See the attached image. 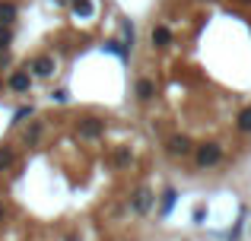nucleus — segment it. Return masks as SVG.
<instances>
[{"instance_id":"1","label":"nucleus","mask_w":251,"mask_h":241,"mask_svg":"<svg viewBox=\"0 0 251 241\" xmlns=\"http://www.w3.org/2000/svg\"><path fill=\"white\" fill-rule=\"evenodd\" d=\"M194 162H197V168L220 165L223 162V146L216 140H207V143H201V146H194Z\"/></svg>"},{"instance_id":"2","label":"nucleus","mask_w":251,"mask_h":241,"mask_svg":"<svg viewBox=\"0 0 251 241\" xmlns=\"http://www.w3.org/2000/svg\"><path fill=\"white\" fill-rule=\"evenodd\" d=\"M25 70L32 73V80H35V76H38V80H51V76L57 73V61L51 54H38V57H32V61H29V67H25Z\"/></svg>"},{"instance_id":"3","label":"nucleus","mask_w":251,"mask_h":241,"mask_svg":"<svg viewBox=\"0 0 251 241\" xmlns=\"http://www.w3.org/2000/svg\"><path fill=\"white\" fill-rule=\"evenodd\" d=\"M150 42H153L156 51H169L172 44H175V29H172V22H156L153 32H150Z\"/></svg>"},{"instance_id":"4","label":"nucleus","mask_w":251,"mask_h":241,"mask_svg":"<svg viewBox=\"0 0 251 241\" xmlns=\"http://www.w3.org/2000/svg\"><path fill=\"white\" fill-rule=\"evenodd\" d=\"M76 133H80L83 140H99V136H105V121H99V118H83L80 127H76Z\"/></svg>"},{"instance_id":"5","label":"nucleus","mask_w":251,"mask_h":241,"mask_svg":"<svg viewBox=\"0 0 251 241\" xmlns=\"http://www.w3.org/2000/svg\"><path fill=\"white\" fill-rule=\"evenodd\" d=\"M6 86H10L13 92L25 95V92L32 89V73H29V70H13V73H10V80H6Z\"/></svg>"},{"instance_id":"6","label":"nucleus","mask_w":251,"mask_h":241,"mask_svg":"<svg viewBox=\"0 0 251 241\" xmlns=\"http://www.w3.org/2000/svg\"><path fill=\"white\" fill-rule=\"evenodd\" d=\"M191 149H194V143H191L184 133H175V136H169V140H166V153L169 155H188Z\"/></svg>"},{"instance_id":"7","label":"nucleus","mask_w":251,"mask_h":241,"mask_svg":"<svg viewBox=\"0 0 251 241\" xmlns=\"http://www.w3.org/2000/svg\"><path fill=\"white\" fill-rule=\"evenodd\" d=\"M150 206H153V194L147 191V187H140V191H134V197H130V210L134 213H150Z\"/></svg>"},{"instance_id":"8","label":"nucleus","mask_w":251,"mask_h":241,"mask_svg":"<svg viewBox=\"0 0 251 241\" xmlns=\"http://www.w3.org/2000/svg\"><path fill=\"white\" fill-rule=\"evenodd\" d=\"M134 95H137L140 102H153V99H156V80L140 76V80H137V86H134Z\"/></svg>"},{"instance_id":"9","label":"nucleus","mask_w":251,"mask_h":241,"mask_svg":"<svg viewBox=\"0 0 251 241\" xmlns=\"http://www.w3.org/2000/svg\"><path fill=\"white\" fill-rule=\"evenodd\" d=\"M70 13H74L76 19H92L96 16V0H70Z\"/></svg>"},{"instance_id":"10","label":"nucleus","mask_w":251,"mask_h":241,"mask_svg":"<svg viewBox=\"0 0 251 241\" xmlns=\"http://www.w3.org/2000/svg\"><path fill=\"white\" fill-rule=\"evenodd\" d=\"M19 16V6L13 3V0H0V22L3 25H13Z\"/></svg>"},{"instance_id":"11","label":"nucleus","mask_w":251,"mask_h":241,"mask_svg":"<svg viewBox=\"0 0 251 241\" xmlns=\"http://www.w3.org/2000/svg\"><path fill=\"white\" fill-rule=\"evenodd\" d=\"M13 162H16V149L10 143H0V172H6Z\"/></svg>"},{"instance_id":"12","label":"nucleus","mask_w":251,"mask_h":241,"mask_svg":"<svg viewBox=\"0 0 251 241\" xmlns=\"http://www.w3.org/2000/svg\"><path fill=\"white\" fill-rule=\"evenodd\" d=\"M42 133H45V124L42 121H32L29 130H25V143H29V146H35V143L42 140Z\"/></svg>"},{"instance_id":"13","label":"nucleus","mask_w":251,"mask_h":241,"mask_svg":"<svg viewBox=\"0 0 251 241\" xmlns=\"http://www.w3.org/2000/svg\"><path fill=\"white\" fill-rule=\"evenodd\" d=\"M32 114H35V108H32V105H19L16 111H13V121L10 124H23V121H29Z\"/></svg>"},{"instance_id":"14","label":"nucleus","mask_w":251,"mask_h":241,"mask_svg":"<svg viewBox=\"0 0 251 241\" xmlns=\"http://www.w3.org/2000/svg\"><path fill=\"white\" fill-rule=\"evenodd\" d=\"M175 200H178V194H175V191L169 187V191L162 194V216H169V213H172V206H175Z\"/></svg>"},{"instance_id":"15","label":"nucleus","mask_w":251,"mask_h":241,"mask_svg":"<svg viewBox=\"0 0 251 241\" xmlns=\"http://www.w3.org/2000/svg\"><path fill=\"white\" fill-rule=\"evenodd\" d=\"M10 44H13V29H10V25H3V22H0V51H6Z\"/></svg>"},{"instance_id":"16","label":"nucleus","mask_w":251,"mask_h":241,"mask_svg":"<svg viewBox=\"0 0 251 241\" xmlns=\"http://www.w3.org/2000/svg\"><path fill=\"white\" fill-rule=\"evenodd\" d=\"M48 99H51V102H57V105H67V102H70V92H67V89H54Z\"/></svg>"},{"instance_id":"17","label":"nucleus","mask_w":251,"mask_h":241,"mask_svg":"<svg viewBox=\"0 0 251 241\" xmlns=\"http://www.w3.org/2000/svg\"><path fill=\"white\" fill-rule=\"evenodd\" d=\"M3 219H6V210H3V203H0V222H3Z\"/></svg>"},{"instance_id":"18","label":"nucleus","mask_w":251,"mask_h":241,"mask_svg":"<svg viewBox=\"0 0 251 241\" xmlns=\"http://www.w3.org/2000/svg\"><path fill=\"white\" fill-rule=\"evenodd\" d=\"M57 3H70V0H57Z\"/></svg>"},{"instance_id":"19","label":"nucleus","mask_w":251,"mask_h":241,"mask_svg":"<svg viewBox=\"0 0 251 241\" xmlns=\"http://www.w3.org/2000/svg\"><path fill=\"white\" fill-rule=\"evenodd\" d=\"M0 89H3V80H0Z\"/></svg>"}]
</instances>
